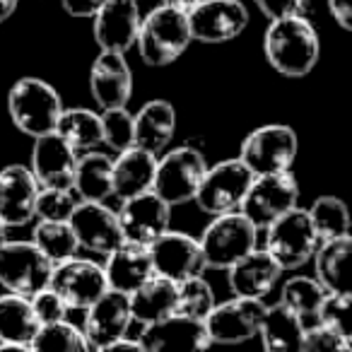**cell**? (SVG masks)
<instances>
[{
    "label": "cell",
    "instance_id": "6da1fadb",
    "mask_svg": "<svg viewBox=\"0 0 352 352\" xmlns=\"http://www.w3.org/2000/svg\"><path fill=\"white\" fill-rule=\"evenodd\" d=\"M263 54L268 65L283 78H304L318 63L321 39L302 12L270 20L263 34Z\"/></svg>",
    "mask_w": 352,
    "mask_h": 352
},
{
    "label": "cell",
    "instance_id": "7a4b0ae2",
    "mask_svg": "<svg viewBox=\"0 0 352 352\" xmlns=\"http://www.w3.org/2000/svg\"><path fill=\"white\" fill-rule=\"evenodd\" d=\"M191 44L193 36L184 10H176V8L162 3L160 8L140 17L135 49L142 63L150 68H166V65L176 63Z\"/></svg>",
    "mask_w": 352,
    "mask_h": 352
},
{
    "label": "cell",
    "instance_id": "3957f363",
    "mask_svg": "<svg viewBox=\"0 0 352 352\" xmlns=\"http://www.w3.org/2000/svg\"><path fill=\"white\" fill-rule=\"evenodd\" d=\"M60 111H63V99L58 89L44 78L27 75L17 80L8 92V116L12 126L32 140L54 133Z\"/></svg>",
    "mask_w": 352,
    "mask_h": 352
},
{
    "label": "cell",
    "instance_id": "277c9868",
    "mask_svg": "<svg viewBox=\"0 0 352 352\" xmlns=\"http://www.w3.org/2000/svg\"><path fill=\"white\" fill-rule=\"evenodd\" d=\"M198 246L206 268L227 270L258 246V230L239 210L225 212L212 217L210 225L203 230Z\"/></svg>",
    "mask_w": 352,
    "mask_h": 352
},
{
    "label": "cell",
    "instance_id": "5b68a950",
    "mask_svg": "<svg viewBox=\"0 0 352 352\" xmlns=\"http://www.w3.org/2000/svg\"><path fill=\"white\" fill-rule=\"evenodd\" d=\"M208 169L206 155L191 145L174 147L169 152L157 155L155 179H152V191L166 201L171 208L191 203L198 191L203 174Z\"/></svg>",
    "mask_w": 352,
    "mask_h": 352
},
{
    "label": "cell",
    "instance_id": "8992f818",
    "mask_svg": "<svg viewBox=\"0 0 352 352\" xmlns=\"http://www.w3.org/2000/svg\"><path fill=\"white\" fill-rule=\"evenodd\" d=\"M265 251L273 256L275 263L285 270H297L314 258V251L318 249L316 230L311 225V217L304 208H292L283 217L265 227Z\"/></svg>",
    "mask_w": 352,
    "mask_h": 352
},
{
    "label": "cell",
    "instance_id": "52a82bcc",
    "mask_svg": "<svg viewBox=\"0 0 352 352\" xmlns=\"http://www.w3.org/2000/svg\"><path fill=\"white\" fill-rule=\"evenodd\" d=\"M299 155V138L285 123H268L244 138L239 160L254 176L289 171Z\"/></svg>",
    "mask_w": 352,
    "mask_h": 352
},
{
    "label": "cell",
    "instance_id": "ba28073f",
    "mask_svg": "<svg viewBox=\"0 0 352 352\" xmlns=\"http://www.w3.org/2000/svg\"><path fill=\"white\" fill-rule=\"evenodd\" d=\"M251 182H254V174L246 169V164L239 157L222 160L215 166L206 169L196 196H193V203L210 217L236 212L244 203Z\"/></svg>",
    "mask_w": 352,
    "mask_h": 352
},
{
    "label": "cell",
    "instance_id": "9c48e42d",
    "mask_svg": "<svg viewBox=\"0 0 352 352\" xmlns=\"http://www.w3.org/2000/svg\"><path fill=\"white\" fill-rule=\"evenodd\" d=\"M299 206V184L292 176V171H280V174H261L254 176L249 191L244 196L239 212L263 232L268 225H273L278 217L289 212Z\"/></svg>",
    "mask_w": 352,
    "mask_h": 352
},
{
    "label": "cell",
    "instance_id": "30bf717a",
    "mask_svg": "<svg viewBox=\"0 0 352 352\" xmlns=\"http://www.w3.org/2000/svg\"><path fill=\"white\" fill-rule=\"evenodd\" d=\"M54 263L34 246V241H10L0 246V285L12 294L32 297L49 287Z\"/></svg>",
    "mask_w": 352,
    "mask_h": 352
},
{
    "label": "cell",
    "instance_id": "8fae6325",
    "mask_svg": "<svg viewBox=\"0 0 352 352\" xmlns=\"http://www.w3.org/2000/svg\"><path fill=\"white\" fill-rule=\"evenodd\" d=\"M186 20L193 41L227 44L244 34L251 17L241 0H198L186 10Z\"/></svg>",
    "mask_w": 352,
    "mask_h": 352
},
{
    "label": "cell",
    "instance_id": "7c38bea8",
    "mask_svg": "<svg viewBox=\"0 0 352 352\" xmlns=\"http://www.w3.org/2000/svg\"><path fill=\"white\" fill-rule=\"evenodd\" d=\"M263 311H265L263 299L236 297V294H232L227 302L215 304L203 323H206L210 342L236 345V342H246L258 336Z\"/></svg>",
    "mask_w": 352,
    "mask_h": 352
},
{
    "label": "cell",
    "instance_id": "4fadbf2b",
    "mask_svg": "<svg viewBox=\"0 0 352 352\" xmlns=\"http://www.w3.org/2000/svg\"><path fill=\"white\" fill-rule=\"evenodd\" d=\"M49 287L63 299L68 309L85 311L107 292L109 285L102 265L89 258L73 256V258L54 265Z\"/></svg>",
    "mask_w": 352,
    "mask_h": 352
},
{
    "label": "cell",
    "instance_id": "5bb4252c",
    "mask_svg": "<svg viewBox=\"0 0 352 352\" xmlns=\"http://www.w3.org/2000/svg\"><path fill=\"white\" fill-rule=\"evenodd\" d=\"M118 215L123 239L133 244L150 246L155 239H160L171 222V206L162 201L155 191L138 193V196L123 198Z\"/></svg>",
    "mask_w": 352,
    "mask_h": 352
},
{
    "label": "cell",
    "instance_id": "9a60e30c",
    "mask_svg": "<svg viewBox=\"0 0 352 352\" xmlns=\"http://www.w3.org/2000/svg\"><path fill=\"white\" fill-rule=\"evenodd\" d=\"M70 227L78 239L80 249L89 251L94 256H107L123 244V232L118 225V215L107 206L97 201H78L73 215H70Z\"/></svg>",
    "mask_w": 352,
    "mask_h": 352
},
{
    "label": "cell",
    "instance_id": "2e32d148",
    "mask_svg": "<svg viewBox=\"0 0 352 352\" xmlns=\"http://www.w3.org/2000/svg\"><path fill=\"white\" fill-rule=\"evenodd\" d=\"M138 342H140L142 352H196L212 345L206 323L176 311L152 323H145L138 336Z\"/></svg>",
    "mask_w": 352,
    "mask_h": 352
},
{
    "label": "cell",
    "instance_id": "e0dca14e",
    "mask_svg": "<svg viewBox=\"0 0 352 352\" xmlns=\"http://www.w3.org/2000/svg\"><path fill=\"white\" fill-rule=\"evenodd\" d=\"M133 323L128 294L107 289L92 307L85 309V338L89 350H109L116 340L128 336Z\"/></svg>",
    "mask_w": 352,
    "mask_h": 352
},
{
    "label": "cell",
    "instance_id": "ac0fdd59",
    "mask_svg": "<svg viewBox=\"0 0 352 352\" xmlns=\"http://www.w3.org/2000/svg\"><path fill=\"white\" fill-rule=\"evenodd\" d=\"M147 249H150L155 273L164 275L174 283H182V280H188L193 275H203L208 270L198 239H193L186 232L166 230Z\"/></svg>",
    "mask_w": 352,
    "mask_h": 352
},
{
    "label": "cell",
    "instance_id": "d6986e66",
    "mask_svg": "<svg viewBox=\"0 0 352 352\" xmlns=\"http://www.w3.org/2000/svg\"><path fill=\"white\" fill-rule=\"evenodd\" d=\"M89 20L99 51L128 54L135 46L140 27V8L135 0H107Z\"/></svg>",
    "mask_w": 352,
    "mask_h": 352
},
{
    "label": "cell",
    "instance_id": "ffe728a7",
    "mask_svg": "<svg viewBox=\"0 0 352 352\" xmlns=\"http://www.w3.org/2000/svg\"><path fill=\"white\" fill-rule=\"evenodd\" d=\"M89 94L99 109L128 107L133 97V70L126 54L99 51L89 68Z\"/></svg>",
    "mask_w": 352,
    "mask_h": 352
},
{
    "label": "cell",
    "instance_id": "44dd1931",
    "mask_svg": "<svg viewBox=\"0 0 352 352\" xmlns=\"http://www.w3.org/2000/svg\"><path fill=\"white\" fill-rule=\"evenodd\" d=\"M75 160L78 152L58 133H46L34 138L30 157V171L34 174L39 188H73Z\"/></svg>",
    "mask_w": 352,
    "mask_h": 352
},
{
    "label": "cell",
    "instance_id": "7402d4cb",
    "mask_svg": "<svg viewBox=\"0 0 352 352\" xmlns=\"http://www.w3.org/2000/svg\"><path fill=\"white\" fill-rule=\"evenodd\" d=\"M39 184L30 166L8 164L0 169V220L8 227H25L34 220Z\"/></svg>",
    "mask_w": 352,
    "mask_h": 352
},
{
    "label": "cell",
    "instance_id": "603a6c76",
    "mask_svg": "<svg viewBox=\"0 0 352 352\" xmlns=\"http://www.w3.org/2000/svg\"><path fill=\"white\" fill-rule=\"evenodd\" d=\"M225 273L232 294H236V297L265 299V294L273 292V287L278 285L283 268L275 263L268 251L256 246L251 254H246L234 265H230Z\"/></svg>",
    "mask_w": 352,
    "mask_h": 352
},
{
    "label": "cell",
    "instance_id": "cb8c5ba5",
    "mask_svg": "<svg viewBox=\"0 0 352 352\" xmlns=\"http://www.w3.org/2000/svg\"><path fill=\"white\" fill-rule=\"evenodd\" d=\"M102 268L107 275L109 289H116L123 294H131L150 275H155L150 249L142 244H133V241H123L111 254H107V263Z\"/></svg>",
    "mask_w": 352,
    "mask_h": 352
},
{
    "label": "cell",
    "instance_id": "d4e9b609",
    "mask_svg": "<svg viewBox=\"0 0 352 352\" xmlns=\"http://www.w3.org/2000/svg\"><path fill=\"white\" fill-rule=\"evenodd\" d=\"M135 128V147L162 155L176 135V109L166 99H150L140 111L133 113Z\"/></svg>",
    "mask_w": 352,
    "mask_h": 352
},
{
    "label": "cell",
    "instance_id": "484cf974",
    "mask_svg": "<svg viewBox=\"0 0 352 352\" xmlns=\"http://www.w3.org/2000/svg\"><path fill=\"white\" fill-rule=\"evenodd\" d=\"M157 155L142 150V147H128L118 152L111 162V188L113 198H131L138 193L152 191V179H155Z\"/></svg>",
    "mask_w": 352,
    "mask_h": 352
},
{
    "label": "cell",
    "instance_id": "4316f807",
    "mask_svg": "<svg viewBox=\"0 0 352 352\" xmlns=\"http://www.w3.org/2000/svg\"><path fill=\"white\" fill-rule=\"evenodd\" d=\"M176 297H179V283L164 278V275H150L138 289L128 294L133 321L145 326L157 318H164L176 311Z\"/></svg>",
    "mask_w": 352,
    "mask_h": 352
},
{
    "label": "cell",
    "instance_id": "83f0119b",
    "mask_svg": "<svg viewBox=\"0 0 352 352\" xmlns=\"http://www.w3.org/2000/svg\"><path fill=\"white\" fill-rule=\"evenodd\" d=\"M39 331L30 297L3 294L0 297V350H27Z\"/></svg>",
    "mask_w": 352,
    "mask_h": 352
},
{
    "label": "cell",
    "instance_id": "f1b7e54d",
    "mask_svg": "<svg viewBox=\"0 0 352 352\" xmlns=\"http://www.w3.org/2000/svg\"><path fill=\"white\" fill-rule=\"evenodd\" d=\"M111 162V157L99 150H89L78 155L73 174V191L80 201L107 203L109 198H113Z\"/></svg>",
    "mask_w": 352,
    "mask_h": 352
},
{
    "label": "cell",
    "instance_id": "f546056e",
    "mask_svg": "<svg viewBox=\"0 0 352 352\" xmlns=\"http://www.w3.org/2000/svg\"><path fill=\"white\" fill-rule=\"evenodd\" d=\"M73 152L82 155V152L97 150L102 145V118L92 109L73 107L60 111L58 121H56V131Z\"/></svg>",
    "mask_w": 352,
    "mask_h": 352
},
{
    "label": "cell",
    "instance_id": "4dcf8cb0",
    "mask_svg": "<svg viewBox=\"0 0 352 352\" xmlns=\"http://www.w3.org/2000/svg\"><path fill=\"white\" fill-rule=\"evenodd\" d=\"M304 336V323L285 304L268 307L258 326V338L265 350H299Z\"/></svg>",
    "mask_w": 352,
    "mask_h": 352
},
{
    "label": "cell",
    "instance_id": "1f68e13d",
    "mask_svg": "<svg viewBox=\"0 0 352 352\" xmlns=\"http://www.w3.org/2000/svg\"><path fill=\"white\" fill-rule=\"evenodd\" d=\"M352 251L350 236H340V239L321 241L318 249L314 251V270H316V280L326 292H350L347 287V256Z\"/></svg>",
    "mask_w": 352,
    "mask_h": 352
},
{
    "label": "cell",
    "instance_id": "d6a6232c",
    "mask_svg": "<svg viewBox=\"0 0 352 352\" xmlns=\"http://www.w3.org/2000/svg\"><path fill=\"white\" fill-rule=\"evenodd\" d=\"M326 289L321 287L316 278H307V275H292L287 283L283 285L280 292V304L294 311L299 316V321L307 326H314L318 321V309L326 297Z\"/></svg>",
    "mask_w": 352,
    "mask_h": 352
},
{
    "label": "cell",
    "instance_id": "836d02e7",
    "mask_svg": "<svg viewBox=\"0 0 352 352\" xmlns=\"http://www.w3.org/2000/svg\"><path fill=\"white\" fill-rule=\"evenodd\" d=\"M32 241L54 265L73 258L80 251V244L75 239L70 222L39 220L34 227V234H32Z\"/></svg>",
    "mask_w": 352,
    "mask_h": 352
},
{
    "label": "cell",
    "instance_id": "e575fe53",
    "mask_svg": "<svg viewBox=\"0 0 352 352\" xmlns=\"http://www.w3.org/2000/svg\"><path fill=\"white\" fill-rule=\"evenodd\" d=\"M307 212L321 241L350 236V210L338 196H318Z\"/></svg>",
    "mask_w": 352,
    "mask_h": 352
},
{
    "label": "cell",
    "instance_id": "d590c367",
    "mask_svg": "<svg viewBox=\"0 0 352 352\" xmlns=\"http://www.w3.org/2000/svg\"><path fill=\"white\" fill-rule=\"evenodd\" d=\"M30 347L32 350H75V352L89 350L82 328L65 321V318L39 326V331L32 338Z\"/></svg>",
    "mask_w": 352,
    "mask_h": 352
},
{
    "label": "cell",
    "instance_id": "8d00e7d4",
    "mask_svg": "<svg viewBox=\"0 0 352 352\" xmlns=\"http://www.w3.org/2000/svg\"><path fill=\"white\" fill-rule=\"evenodd\" d=\"M217 304L215 289L203 275H193L179 283V297H176V314H184L188 318L206 321L210 309Z\"/></svg>",
    "mask_w": 352,
    "mask_h": 352
},
{
    "label": "cell",
    "instance_id": "74e56055",
    "mask_svg": "<svg viewBox=\"0 0 352 352\" xmlns=\"http://www.w3.org/2000/svg\"><path fill=\"white\" fill-rule=\"evenodd\" d=\"M99 118H102V145H107L109 150H113L116 155L135 145L133 113L128 111V107L102 109Z\"/></svg>",
    "mask_w": 352,
    "mask_h": 352
},
{
    "label": "cell",
    "instance_id": "f35d334b",
    "mask_svg": "<svg viewBox=\"0 0 352 352\" xmlns=\"http://www.w3.org/2000/svg\"><path fill=\"white\" fill-rule=\"evenodd\" d=\"M80 198L75 196L73 188H39L34 206L36 220H56V222H68L73 215L75 206Z\"/></svg>",
    "mask_w": 352,
    "mask_h": 352
},
{
    "label": "cell",
    "instance_id": "ab89813d",
    "mask_svg": "<svg viewBox=\"0 0 352 352\" xmlns=\"http://www.w3.org/2000/svg\"><path fill=\"white\" fill-rule=\"evenodd\" d=\"M350 292H328L318 309V321L323 326L333 328V331L342 333L350 338L352 333V321H350Z\"/></svg>",
    "mask_w": 352,
    "mask_h": 352
},
{
    "label": "cell",
    "instance_id": "60d3db41",
    "mask_svg": "<svg viewBox=\"0 0 352 352\" xmlns=\"http://www.w3.org/2000/svg\"><path fill=\"white\" fill-rule=\"evenodd\" d=\"M350 347H352V342L347 336L323 326V323H314V326L304 328L299 350H304V352H345V350H350Z\"/></svg>",
    "mask_w": 352,
    "mask_h": 352
},
{
    "label": "cell",
    "instance_id": "b9f144b4",
    "mask_svg": "<svg viewBox=\"0 0 352 352\" xmlns=\"http://www.w3.org/2000/svg\"><path fill=\"white\" fill-rule=\"evenodd\" d=\"M30 304H32V311H34L36 321H39V326L60 321V318H65V314L70 311V309L65 307L63 299H60L51 287H44L36 294H32Z\"/></svg>",
    "mask_w": 352,
    "mask_h": 352
},
{
    "label": "cell",
    "instance_id": "7bdbcfd3",
    "mask_svg": "<svg viewBox=\"0 0 352 352\" xmlns=\"http://www.w3.org/2000/svg\"><path fill=\"white\" fill-rule=\"evenodd\" d=\"M258 10L263 12L268 20H275V17H285L292 15V12H302L304 0H254Z\"/></svg>",
    "mask_w": 352,
    "mask_h": 352
},
{
    "label": "cell",
    "instance_id": "ee69618b",
    "mask_svg": "<svg viewBox=\"0 0 352 352\" xmlns=\"http://www.w3.org/2000/svg\"><path fill=\"white\" fill-rule=\"evenodd\" d=\"M60 8L68 12L70 17H78V20H89L99 8L107 3V0H58Z\"/></svg>",
    "mask_w": 352,
    "mask_h": 352
},
{
    "label": "cell",
    "instance_id": "f6af8a7d",
    "mask_svg": "<svg viewBox=\"0 0 352 352\" xmlns=\"http://www.w3.org/2000/svg\"><path fill=\"white\" fill-rule=\"evenodd\" d=\"M328 12L336 20V25L340 30L350 32L352 30V0H326Z\"/></svg>",
    "mask_w": 352,
    "mask_h": 352
},
{
    "label": "cell",
    "instance_id": "bcb514c9",
    "mask_svg": "<svg viewBox=\"0 0 352 352\" xmlns=\"http://www.w3.org/2000/svg\"><path fill=\"white\" fill-rule=\"evenodd\" d=\"M17 6H20V0H0V25L15 15Z\"/></svg>",
    "mask_w": 352,
    "mask_h": 352
},
{
    "label": "cell",
    "instance_id": "7dc6e473",
    "mask_svg": "<svg viewBox=\"0 0 352 352\" xmlns=\"http://www.w3.org/2000/svg\"><path fill=\"white\" fill-rule=\"evenodd\" d=\"M162 3H164V6H169V8H176V10H191L193 6H196L198 0H162Z\"/></svg>",
    "mask_w": 352,
    "mask_h": 352
},
{
    "label": "cell",
    "instance_id": "c3c4849f",
    "mask_svg": "<svg viewBox=\"0 0 352 352\" xmlns=\"http://www.w3.org/2000/svg\"><path fill=\"white\" fill-rule=\"evenodd\" d=\"M8 230H10V227H8L6 222L0 220V246H3L8 241Z\"/></svg>",
    "mask_w": 352,
    "mask_h": 352
},
{
    "label": "cell",
    "instance_id": "681fc988",
    "mask_svg": "<svg viewBox=\"0 0 352 352\" xmlns=\"http://www.w3.org/2000/svg\"><path fill=\"white\" fill-rule=\"evenodd\" d=\"M135 3H140V0H135Z\"/></svg>",
    "mask_w": 352,
    "mask_h": 352
}]
</instances>
